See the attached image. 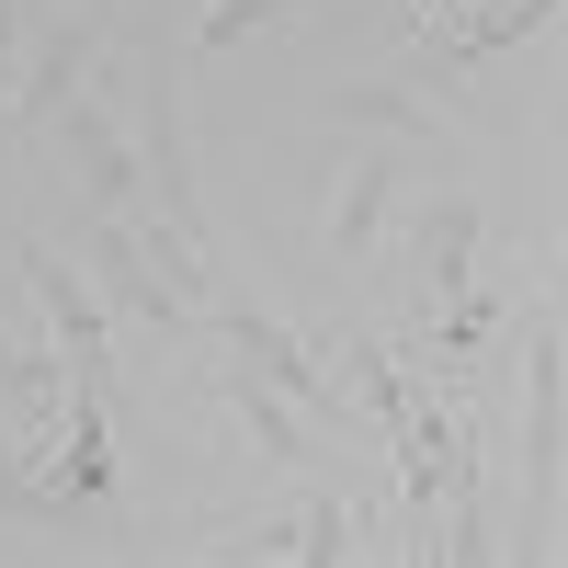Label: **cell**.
<instances>
[{"mask_svg":"<svg viewBox=\"0 0 568 568\" xmlns=\"http://www.w3.org/2000/svg\"><path fill=\"white\" fill-rule=\"evenodd\" d=\"M12 34H23V12H12V0H0V125H12V58H23Z\"/></svg>","mask_w":568,"mask_h":568,"instance_id":"9a60e30c","label":"cell"},{"mask_svg":"<svg viewBox=\"0 0 568 568\" xmlns=\"http://www.w3.org/2000/svg\"><path fill=\"white\" fill-rule=\"evenodd\" d=\"M58 149L80 160V194L103 205V216H136L149 171H136V149H125V125H114V103H103V91H69V103H58Z\"/></svg>","mask_w":568,"mask_h":568,"instance_id":"7a4b0ae2","label":"cell"},{"mask_svg":"<svg viewBox=\"0 0 568 568\" xmlns=\"http://www.w3.org/2000/svg\"><path fill=\"white\" fill-rule=\"evenodd\" d=\"M478 240H489V216L466 205V194H433L409 216V251H420V273H433V296L455 307V296H478Z\"/></svg>","mask_w":568,"mask_h":568,"instance_id":"52a82bcc","label":"cell"},{"mask_svg":"<svg viewBox=\"0 0 568 568\" xmlns=\"http://www.w3.org/2000/svg\"><path fill=\"white\" fill-rule=\"evenodd\" d=\"M273 12H296V0H205V23H194V45L182 58H227L251 23H273Z\"/></svg>","mask_w":568,"mask_h":568,"instance_id":"4fadbf2b","label":"cell"},{"mask_svg":"<svg viewBox=\"0 0 568 568\" xmlns=\"http://www.w3.org/2000/svg\"><path fill=\"white\" fill-rule=\"evenodd\" d=\"M58 342H12L0 329V398H12L23 444H58V409H69V364H45Z\"/></svg>","mask_w":568,"mask_h":568,"instance_id":"ba28073f","label":"cell"},{"mask_svg":"<svg viewBox=\"0 0 568 568\" xmlns=\"http://www.w3.org/2000/svg\"><path fill=\"white\" fill-rule=\"evenodd\" d=\"M0 511H12V524H45V511H69V500H58V478H34V466H23V433H0Z\"/></svg>","mask_w":568,"mask_h":568,"instance_id":"7c38bea8","label":"cell"},{"mask_svg":"<svg viewBox=\"0 0 568 568\" xmlns=\"http://www.w3.org/2000/svg\"><path fill=\"white\" fill-rule=\"evenodd\" d=\"M398 194H409V149H364L353 182H342V205H329V262H364L375 240H387Z\"/></svg>","mask_w":568,"mask_h":568,"instance_id":"8992f818","label":"cell"},{"mask_svg":"<svg viewBox=\"0 0 568 568\" xmlns=\"http://www.w3.org/2000/svg\"><path fill=\"white\" fill-rule=\"evenodd\" d=\"M227 409L251 420V444H262V455H284V466H307V455H318V444H307V409L284 398V387H262L251 364H227Z\"/></svg>","mask_w":568,"mask_h":568,"instance_id":"9c48e42d","label":"cell"},{"mask_svg":"<svg viewBox=\"0 0 568 568\" xmlns=\"http://www.w3.org/2000/svg\"><path fill=\"white\" fill-rule=\"evenodd\" d=\"M12 262H23L34 307H45V342L69 353V375H103V342H114V318H103V296L80 284V262H58L45 240H12Z\"/></svg>","mask_w":568,"mask_h":568,"instance_id":"3957f363","label":"cell"},{"mask_svg":"<svg viewBox=\"0 0 568 568\" xmlns=\"http://www.w3.org/2000/svg\"><path fill=\"white\" fill-rule=\"evenodd\" d=\"M205 329H216V342H227V353H240V364L262 375V387H284V398H296L307 420H318V409H342V387L318 375V342H296L284 318H262V307H216Z\"/></svg>","mask_w":568,"mask_h":568,"instance_id":"277c9868","label":"cell"},{"mask_svg":"<svg viewBox=\"0 0 568 568\" xmlns=\"http://www.w3.org/2000/svg\"><path fill=\"white\" fill-rule=\"evenodd\" d=\"M91 69H103V23H45L34 58H12V114L23 125H58V103L91 91Z\"/></svg>","mask_w":568,"mask_h":568,"instance_id":"5b68a950","label":"cell"},{"mask_svg":"<svg viewBox=\"0 0 568 568\" xmlns=\"http://www.w3.org/2000/svg\"><path fill=\"white\" fill-rule=\"evenodd\" d=\"M284 546H296V557H353V500L318 489V500L296 511V535H284Z\"/></svg>","mask_w":568,"mask_h":568,"instance_id":"5bb4252c","label":"cell"},{"mask_svg":"<svg viewBox=\"0 0 568 568\" xmlns=\"http://www.w3.org/2000/svg\"><path fill=\"white\" fill-rule=\"evenodd\" d=\"M409 12H420V23H444V12H455V0H409Z\"/></svg>","mask_w":568,"mask_h":568,"instance_id":"2e32d148","label":"cell"},{"mask_svg":"<svg viewBox=\"0 0 568 568\" xmlns=\"http://www.w3.org/2000/svg\"><path fill=\"white\" fill-rule=\"evenodd\" d=\"M535 23H557V0H489L478 23H455L444 34V69H478V58H500L511 34H535Z\"/></svg>","mask_w":568,"mask_h":568,"instance_id":"8fae6325","label":"cell"},{"mask_svg":"<svg viewBox=\"0 0 568 568\" xmlns=\"http://www.w3.org/2000/svg\"><path fill=\"white\" fill-rule=\"evenodd\" d=\"M136 171H149V194H160V227L182 251H205V194H194V149H182V58L149 69V91H136Z\"/></svg>","mask_w":568,"mask_h":568,"instance_id":"6da1fadb","label":"cell"},{"mask_svg":"<svg viewBox=\"0 0 568 568\" xmlns=\"http://www.w3.org/2000/svg\"><path fill=\"white\" fill-rule=\"evenodd\" d=\"M329 114L364 125V136H398V149H433V103L398 91V80H342V103H329Z\"/></svg>","mask_w":568,"mask_h":568,"instance_id":"30bf717a","label":"cell"}]
</instances>
